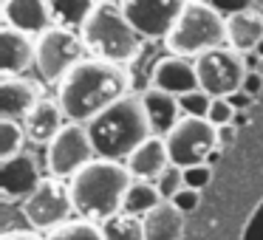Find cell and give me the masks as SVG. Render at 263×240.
<instances>
[{"mask_svg": "<svg viewBox=\"0 0 263 240\" xmlns=\"http://www.w3.org/2000/svg\"><path fill=\"white\" fill-rule=\"evenodd\" d=\"M130 71L105 59H82L57 85V102L71 125H91L99 113L130 96Z\"/></svg>", "mask_w": 263, "mask_h": 240, "instance_id": "6da1fadb", "label": "cell"}, {"mask_svg": "<svg viewBox=\"0 0 263 240\" xmlns=\"http://www.w3.org/2000/svg\"><path fill=\"white\" fill-rule=\"evenodd\" d=\"M130 184H133V175L127 172L125 164L97 158L77 178L68 181L74 212L82 217V221L108 223L110 217H116L122 212L125 195H127V189H130Z\"/></svg>", "mask_w": 263, "mask_h": 240, "instance_id": "7a4b0ae2", "label": "cell"}, {"mask_svg": "<svg viewBox=\"0 0 263 240\" xmlns=\"http://www.w3.org/2000/svg\"><path fill=\"white\" fill-rule=\"evenodd\" d=\"M85 127L93 142V150H97V158L119 161V164L127 161L153 136L142 96H125Z\"/></svg>", "mask_w": 263, "mask_h": 240, "instance_id": "3957f363", "label": "cell"}, {"mask_svg": "<svg viewBox=\"0 0 263 240\" xmlns=\"http://www.w3.org/2000/svg\"><path fill=\"white\" fill-rule=\"evenodd\" d=\"M80 37L85 43V51L93 59H105V63L127 65L139 57L142 51V34L130 26V20L122 12V3H110L102 0L85 20L80 29Z\"/></svg>", "mask_w": 263, "mask_h": 240, "instance_id": "277c9868", "label": "cell"}, {"mask_svg": "<svg viewBox=\"0 0 263 240\" xmlns=\"http://www.w3.org/2000/svg\"><path fill=\"white\" fill-rule=\"evenodd\" d=\"M167 48L173 57H204L218 48H229V31H227V17L218 12L212 3L190 0L178 17L173 34L167 37Z\"/></svg>", "mask_w": 263, "mask_h": 240, "instance_id": "5b68a950", "label": "cell"}, {"mask_svg": "<svg viewBox=\"0 0 263 240\" xmlns=\"http://www.w3.org/2000/svg\"><path fill=\"white\" fill-rule=\"evenodd\" d=\"M85 59V43L77 31L63 29V26H54L51 31L37 37V74L43 82H63L77 65Z\"/></svg>", "mask_w": 263, "mask_h": 240, "instance_id": "8992f818", "label": "cell"}, {"mask_svg": "<svg viewBox=\"0 0 263 240\" xmlns=\"http://www.w3.org/2000/svg\"><path fill=\"white\" fill-rule=\"evenodd\" d=\"M195 71H198L201 91L210 93L212 99H232L235 93L243 91L246 76H249L246 57L235 48H218V51L198 57Z\"/></svg>", "mask_w": 263, "mask_h": 240, "instance_id": "52a82bcc", "label": "cell"}, {"mask_svg": "<svg viewBox=\"0 0 263 240\" xmlns=\"http://www.w3.org/2000/svg\"><path fill=\"white\" fill-rule=\"evenodd\" d=\"M164 142L167 153H170V164L190 170V167L206 164V158L218 150V130L206 119L184 116Z\"/></svg>", "mask_w": 263, "mask_h": 240, "instance_id": "ba28073f", "label": "cell"}, {"mask_svg": "<svg viewBox=\"0 0 263 240\" xmlns=\"http://www.w3.org/2000/svg\"><path fill=\"white\" fill-rule=\"evenodd\" d=\"M93 161H97V150L85 125H65L63 133L48 144V170L57 181L77 178Z\"/></svg>", "mask_w": 263, "mask_h": 240, "instance_id": "9c48e42d", "label": "cell"}, {"mask_svg": "<svg viewBox=\"0 0 263 240\" xmlns=\"http://www.w3.org/2000/svg\"><path fill=\"white\" fill-rule=\"evenodd\" d=\"M181 0H125L122 12L130 26L142 34V40H167L181 17Z\"/></svg>", "mask_w": 263, "mask_h": 240, "instance_id": "30bf717a", "label": "cell"}, {"mask_svg": "<svg viewBox=\"0 0 263 240\" xmlns=\"http://www.w3.org/2000/svg\"><path fill=\"white\" fill-rule=\"evenodd\" d=\"M74 212V201H71L68 184L57 181V178H46L34 195L23 204V215L34 229H60L68 223V215Z\"/></svg>", "mask_w": 263, "mask_h": 240, "instance_id": "8fae6325", "label": "cell"}, {"mask_svg": "<svg viewBox=\"0 0 263 240\" xmlns=\"http://www.w3.org/2000/svg\"><path fill=\"white\" fill-rule=\"evenodd\" d=\"M0 14H3L6 26L23 31V34H31V37L46 34L57 23L51 0H6L0 6Z\"/></svg>", "mask_w": 263, "mask_h": 240, "instance_id": "7c38bea8", "label": "cell"}, {"mask_svg": "<svg viewBox=\"0 0 263 240\" xmlns=\"http://www.w3.org/2000/svg\"><path fill=\"white\" fill-rule=\"evenodd\" d=\"M37 63V37L23 34L12 26H0V74L20 76Z\"/></svg>", "mask_w": 263, "mask_h": 240, "instance_id": "4fadbf2b", "label": "cell"}, {"mask_svg": "<svg viewBox=\"0 0 263 240\" xmlns=\"http://www.w3.org/2000/svg\"><path fill=\"white\" fill-rule=\"evenodd\" d=\"M40 184H43V178H40V170H37V161L31 155L20 153L0 164V189H3L6 198L26 204L40 189Z\"/></svg>", "mask_w": 263, "mask_h": 240, "instance_id": "5bb4252c", "label": "cell"}, {"mask_svg": "<svg viewBox=\"0 0 263 240\" xmlns=\"http://www.w3.org/2000/svg\"><path fill=\"white\" fill-rule=\"evenodd\" d=\"M153 88L170 93V96H187L193 91H201V82H198V71H195V63L184 57H164L153 65Z\"/></svg>", "mask_w": 263, "mask_h": 240, "instance_id": "9a60e30c", "label": "cell"}, {"mask_svg": "<svg viewBox=\"0 0 263 240\" xmlns=\"http://www.w3.org/2000/svg\"><path fill=\"white\" fill-rule=\"evenodd\" d=\"M40 102L43 99L34 82L23 79V76H3L0 79V119L17 122L29 116Z\"/></svg>", "mask_w": 263, "mask_h": 240, "instance_id": "2e32d148", "label": "cell"}, {"mask_svg": "<svg viewBox=\"0 0 263 240\" xmlns=\"http://www.w3.org/2000/svg\"><path fill=\"white\" fill-rule=\"evenodd\" d=\"M127 172L133 181H156L161 172L170 167V153H167V142L161 136H150L130 158L125 161Z\"/></svg>", "mask_w": 263, "mask_h": 240, "instance_id": "e0dca14e", "label": "cell"}, {"mask_svg": "<svg viewBox=\"0 0 263 240\" xmlns=\"http://www.w3.org/2000/svg\"><path fill=\"white\" fill-rule=\"evenodd\" d=\"M142 102H144V110H147L153 136L167 138L173 133V127L184 119V116H181V105H178V96H170V93L159 91V88L144 91L142 93Z\"/></svg>", "mask_w": 263, "mask_h": 240, "instance_id": "ac0fdd59", "label": "cell"}, {"mask_svg": "<svg viewBox=\"0 0 263 240\" xmlns=\"http://www.w3.org/2000/svg\"><path fill=\"white\" fill-rule=\"evenodd\" d=\"M227 31H229V48L238 54H249L263 43V14L255 12L252 6L227 17Z\"/></svg>", "mask_w": 263, "mask_h": 240, "instance_id": "d6986e66", "label": "cell"}, {"mask_svg": "<svg viewBox=\"0 0 263 240\" xmlns=\"http://www.w3.org/2000/svg\"><path fill=\"white\" fill-rule=\"evenodd\" d=\"M63 119H65V113H63V108H60V102L43 99V102L26 116V136L34 144H46L48 147V144L63 133V127H65Z\"/></svg>", "mask_w": 263, "mask_h": 240, "instance_id": "ffe728a7", "label": "cell"}, {"mask_svg": "<svg viewBox=\"0 0 263 240\" xmlns=\"http://www.w3.org/2000/svg\"><path fill=\"white\" fill-rule=\"evenodd\" d=\"M184 237V215L173 201H164L159 209L144 217V240H181Z\"/></svg>", "mask_w": 263, "mask_h": 240, "instance_id": "44dd1931", "label": "cell"}, {"mask_svg": "<svg viewBox=\"0 0 263 240\" xmlns=\"http://www.w3.org/2000/svg\"><path fill=\"white\" fill-rule=\"evenodd\" d=\"M164 204L159 187L153 181H133L130 189L125 195V206H122V215H130V217H147L153 209Z\"/></svg>", "mask_w": 263, "mask_h": 240, "instance_id": "7402d4cb", "label": "cell"}, {"mask_svg": "<svg viewBox=\"0 0 263 240\" xmlns=\"http://www.w3.org/2000/svg\"><path fill=\"white\" fill-rule=\"evenodd\" d=\"M93 6H97V3H91V0H51L57 26L71 29V31L85 26V20L91 17Z\"/></svg>", "mask_w": 263, "mask_h": 240, "instance_id": "603a6c76", "label": "cell"}, {"mask_svg": "<svg viewBox=\"0 0 263 240\" xmlns=\"http://www.w3.org/2000/svg\"><path fill=\"white\" fill-rule=\"evenodd\" d=\"M105 240H144V221L130 215H116L108 223H102Z\"/></svg>", "mask_w": 263, "mask_h": 240, "instance_id": "cb8c5ba5", "label": "cell"}, {"mask_svg": "<svg viewBox=\"0 0 263 240\" xmlns=\"http://www.w3.org/2000/svg\"><path fill=\"white\" fill-rule=\"evenodd\" d=\"M48 240H105V237H102V226L80 217V221H68L60 229H54L48 234Z\"/></svg>", "mask_w": 263, "mask_h": 240, "instance_id": "d4e9b609", "label": "cell"}, {"mask_svg": "<svg viewBox=\"0 0 263 240\" xmlns=\"http://www.w3.org/2000/svg\"><path fill=\"white\" fill-rule=\"evenodd\" d=\"M26 130L23 125L17 122H9V119H0V158L9 161L14 155L23 153V142H26Z\"/></svg>", "mask_w": 263, "mask_h": 240, "instance_id": "484cf974", "label": "cell"}, {"mask_svg": "<svg viewBox=\"0 0 263 240\" xmlns=\"http://www.w3.org/2000/svg\"><path fill=\"white\" fill-rule=\"evenodd\" d=\"M178 105H181V113L190 116V119H206L210 108H212V96L204 91H193V93L178 99Z\"/></svg>", "mask_w": 263, "mask_h": 240, "instance_id": "4316f807", "label": "cell"}, {"mask_svg": "<svg viewBox=\"0 0 263 240\" xmlns=\"http://www.w3.org/2000/svg\"><path fill=\"white\" fill-rule=\"evenodd\" d=\"M153 184L159 187L161 198H164V201H173V198H176V195L184 189V170H181V167H176V164H170Z\"/></svg>", "mask_w": 263, "mask_h": 240, "instance_id": "83f0119b", "label": "cell"}, {"mask_svg": "<svg viewBox=\"0 0 263 240\" xmlns=\"http://www.w3.org/2000/svg\"><path fill=\"white\" fill-rule=\"evenodd\" d=\"M235 105L229 102V99H212V108H210V116H206V122H210L215 130H221V127H229L235 122Z\"/></svg>", "mask_w": 263, "mask_h": 240, "instance_id": "f1b7e54d", "label": "cell"}, {"mask_svg": "<svg viewBox=\"0 0 263 240\" xmlns=\"http://www.w3.org/2000/svg\"><path fill=\"white\" fill-rule=\"evenodd\" d=\"M210 181H212V167L210 164H198V167L184 170V187H187V189H198V192H201Z\"/></svg>", "mask_w": 263, "mask_h": 240, "instance_id": "f546056e", "label": "cell"}, {"mask_svg": "<svg viewBox=\"0 0 263 240\" xmlns=\"http://www.w3.org/2000/svg\"><path fill=\"white\" fill-rule=\"evenodd\" d=\"M173 204H176V209L181 212V215H190V212H195L198 209V204H201V192L198 189H187L184 187L181 192L173 198Z\"/></svg>", "mask_w": 263, "mask_h": 240, "instance_id": "4dcf8cb0", "label": "cell"}, {"mask_svg": "<svg viewBox=\"0 0 263 240\" xmlns=\"http://www.w3.org/2000/svg\"><path fill=\"white\" fill-rule=\"evenodd\" d=\"M0 240H43L37 232H26V229H12V232H3Z\"/></svg>", "mask_w": 263, "mask_h": 240, "instance_id": "1f68e13d", "label": "cell"}, {"mask_svg": "<svg viewBox=\"0 0 263 240\" xmlns=\"http://www.w3.org/2000/svg\"><path fill=\"white\" fill-rule=\"evenodd\" d=\"M257 85H260V79H257V74H252V71H249V76H246V85H243V91H246V93H255V91H257Z\"/></svg>", "mask_w": 263, "mask_h": 240, "instance_id": "d6a6232c", "label": "cell"}, {"mask_svg": "<svg viewBox=\"0 0 263 240\" xmlns=\"http://www.w3.org/2000/svg\"><path fill=\"white\" fill-rule=\"evenodd\" d=\"M232 136H235V127H232V125L218 130V142H232Z\"/></svg>", "mask_w": 263, "mask_h": 240, "instance_id": "836d02e7", "label": "cell"}, {"mask_svg": "<svg viewBox=\"0 0 263 240\" xmlns=\"http://www.w3.org/2000/svg\"><path fill=\"white\" fill-rule=\"evenodd\" d=\"M206 164H210V167H212V164H218V150L210 155V158H206Z\"/></svg>", "mask_w": 263, "mask_h": 240, "instance_id": "e575fe53", "label": "cell"}, {"mask_svg": "<svg viewBox=\"0 0 263 240\" xmlns=\"http://www.w3.org/2000/svg\"><path fill=\"white\" fill-rule=\"evenodd\" d=\"M255 54H257V57H260V59H263V43H260V46H257V48H255Z\"/></svg>", "mask_w": 263, "mask_h": 240, "instance_id": "d590c367", "label": "cell"}]
</instances>
